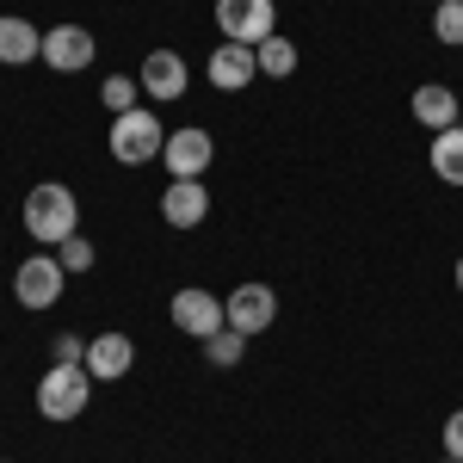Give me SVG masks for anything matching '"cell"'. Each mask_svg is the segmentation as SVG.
Masks as SVG:
<instances>
[{"label": "cell", "mask_w": 463, "mask_h": 463, "mask_svg": "<svg viewBox=\"0 0 463 463\" xmlns=\"http://www.w3.org/2000/svg\"><path fill=\"white\" fill-rule=\"evenodd\" d=\"M222 316H229V327L235 334H266L272 321H279V297H272V285H235L229 297H222Z\"/></svg>", "instance_id": "8992f818"}, {"label": "cell", "mask_w": 463, "mask_h": 463, "mask_svg": "<svg viewBox=\"0 0 463 463\" xmlns=\"http://www.w3.org/2000/svg\"><path fill=\"white\" fill-rule=\"evenodd\" d=\"M458 290H463V253H458Z\"/></svg>", "instance_id": "cb8c5ba5"}, {"label": "cell", "mask_w": 463, "mask_h": 463, "mask_svg": "<svg viewBox=\"0 0 463 463\" xmlns=\"http://www.w3.org/2000/svg\"><path fill=\"white\" fill-rule=\"evenodd\" d=\"M211 155H216L211 130H167V148H161V161H167L174 179H204Z\"/></svg>", "instance_id": "30bf717a"}, {"label": "cell", "mask_w": 463, "mask_h": 463, "mask_svg": "<svg viewBox=\"0 0 463 463\" xmlns=\"http://www.w3.org/2000/svg\"><path fill=\"white\" fill-rule=\"evenodd\" d=\"M216 32H222V43L260 50L266 37L279 32V6L272 0H216Z\"/></svg>", "instance_id": "277c9868"}, {"label": "cell", "mask_w": 463, "mask_h": 463, "mask_svg": "<svg viewBox=\"0 0 463 463\" xmlns=\"http://www.w3.org/2000/svg\"><path fill=\"white\" fill-rule=\"evenodd\" d=\"M87 402H93L87 364H50V371L37 377V414H43V420H80Z\"/></svg>", "instance_id": "3957f363"}, {"label": "cell", "mask_w": 463, "mask_h": 463, "mask_svg": "<svg viewBox=\"0 0 463 463\" xmlns=\"http://www.w3.org/2000/svg\"><path fill=\"white\" fill-rule=\"evenodd\" d=\"M241 353H248V334H235V327H216L211 340H204V358H211L216 371H235Z\"/></svg>", "instance_id": "ac0fdd59"}, {"label": "cell", "mask_w": 463, "mask_h": 463, "mask_svg": "<svg viewBox=\"0 0 463 463\" xmlns=\"http://www.w3.org/2000/svg\"><path fill=\"white\" fill-rule=\"evenodd\" d=\"M174 327H179V334H192V340L204 346V340H211L216 327H229V316H222V303H216L211 290L185 285V290L174 297Z\"/></svg>", "instance_id": "ba28073f"}, {"label": "cell", "mask_w": 463, "mask_h": 463, "mask_svg": "<svg viewBox=\"0 0 463 463\" xmlns=\"http://www.w3.org/2000/svg\"><path fill=\"white\" fill-rule=\"evenodd\" d=\"M137 93H143V80H137V74H111L106 87H99V99H106L111 118H118V111H137Z\"/></svg>", "instance_id": "d6986e66"}, {"label": "cell", "mask_w": 463, "mask_h": 463, "mask_svg": "<svg viewBox=\"0 0 463 463\" xmlns=\"http://www.w3.org/2000/svg\"><path fill=\"white\" fill-rule=\"evenodd\" d=\"M130 364H137L130 334H93V340H87V377H93V383H118V377H130Z\"/></svg>", "instance_id": "7c38bea8"}, {"label": "cell", "mask_w": 463, "mask_h": 463, "mask_svg": "<svg viewBox=\"0 0 463 463\" xmlns=\"http://www.w3.org/2000/svg\"><path fill=\"white\" fill-rule=\"evenodd\" d=\"M0 463H6V458H0Z\"/></svg>", "instance_id": "484cf974"}, {"label": "cell", "mask_w": 463, "mask_h": 463, "mask_svg": "<svg viewBox=\"0 0 463 463\" xmlns=\"http://www.w3.org/2000/svg\"><path fill=\"white\" fill-rule=\"evenodd\" d=\"M137 80H143L148 99L174 106V99H185V87H192V69H185V56H179V50H148L143 69H137Z\"/></svg>", "instance_id": "52a82bcc"}, {"label": "cell", "mask_w": 463, "mask_h": 463, "mask_svg": "<svg viewBox=\"0 0 463 463\" xmlns=\"http://www.w3.org/2000/svg\"><path fill=\"white\" fill-rule=\"evenodd\" d=\"M111 161L118 167H148V161H161V148H167V124H161V111H118L111 118Z\"/></svg>", "instance_id": "7a4b0ae2"}, {"label": "cell", "mask_w": 463, "mask_h": 463, "mask_svg": "<svg viewBox=\"0 0 463 463\" xmlns=\"http://www.w3.org/2000/svg\"><path fill=\"white\" fill-rule=\"evenodd\" d=\"M93 50H99V43H93L87 25H50V32H43V62L56 74H80L93 62Z\"/></svg>", "instance_id": "9c48e42d"}, {"label": "cell", "mask_w": 463, "mask_h": 463, "mask_svg": "<svg viewBox=\"0 0 463 463\" xmlns=\"http://www.w3.org/2000/svg\"><path fill=\"white\" fill-rule=\"evenodd\" d=\"M56 260H62V272H87L99 253H93V241H87V235H69V241L56 248Z\"/></svg>", "instance_id": "44dd1931"}, {"label": "cell", "mask_w": 463, "mask_h": 463, "mask_svg": "<svg viewBox=\"0 0 463 463\" xmlns=\"http://www.w3.org/2000/svg\"><path fill=\"white\" fill-rule=\"evenodd\" d=\"M253 50L248 43H216L211 50V87L216 93H241V87H253Z\"/></svg>", "instance_id": "4fadbf2b"}, {"label": "cell", "mask_w": 463, "mask_h": 463, "mask_svg": "<svg viewBox=\"0 0 463 463\" xmlns=\"http://www.w3.org/2000/svg\"><path fill=\"white\" fill-rule=\"evenodd\" d=\"M50 364H87V340L80 334H56L50 340Z\"/></svg>", "instance_id": "7402d4cb"}, {"label": "cell", "mask_w": 463, "mask_h": 463, "mask_svg": "<svg viewBox=\"0 0 463 463\" xmlns=\"http://www.w3.org/2000/svg\"><path fill=\"white\" fill-rule=\"evenodd\" d=\"M62 285H69V272H62L56 253H32V260H19V272H13L19 309H50V303L62 297Z\"/></svg>", "instance_id": "5b68a950"}, {"label": "cell", "mask_w": 463, "mask_h": 463, "mask_svg": "<svg viewBox=\"0 0 463 463\" xmlns=\"http://www.w3.org/2000/svg\"><path fill=\"white\" fill-rule=\"evenodd\" d=\"M25 235L43 241V248H62L69 235H80V198H74L62 179H37L25 192Z\"/></svg>", "instance_id": "6da1fadb"}, {"label": "cell", "mask_w": 463, "mask_h": 463, "mask_svg": "<svg viewBox=\"0 0 463 463\" xmlns=\"http://www.w3.org/2000/svg\"><path fill=\"white\" fill-rule=\"evenodd\" d=\"M414 124H427V130H451V124H463L458 118V87H445V80L414 87Z\"/></svg>", "instance_id": "9a60e30c"}, {"label": "cell", "mask_w": 463, "mask_h": 463, "mask_svg": "<svg viewBox=\"0 0 463 463\" xmlns=\"http://www.w3.org/2000/svg\"><path fill=\"white\" fill-rule=\"evenodd\" d=\"M432 37L451 43V50H463V0H439V13H432Z\"/></svg>", "instance_id": "ffe728a7"}, {"label": "cell", "mask_w": 463, "mask_h": 463, "mask_svg": "<svg viewBox=\"0 0 463 463\" xmlns=\"http://www.w3.org/2000/svg\"><path fill=\"white\" fill-rule=\"evenodd\" d=\"M439 463H458V458H439Z\"/></svg>", "instance_id": "d4e9b609"}, {"label": "cell", "mask_w": 463, "mask_h": 463, "mask_svg": "<svg viewBox=\"0 0 463 463\" xmlns=\"http://www.w3.org/2000/svg\"><path fill=\"white\" fill-rule=\"evenodd\" d=\"M161 216H167V229H198L211 216V185L204 179H174L161 192Z\"/></svg>", "instance_id": "8fae6325"}, {"label": "cell", "mask_w": 463, "mask_h": 463, "mask_svg": "<svg viewBox=\"0 0 463 463\" xmlns=\"http://www.w3.org/2000/svg\"><path fill=\"white\" fill-rule=\"evenodd\" d=\"M432 174L445 179V185H463V124H451V130H432Z\"/></svg>", "instance_id": "2e32d148"}, {"label": "cell", "mask_w": 463, "mask_h": 463, "mask_svg": "<svg viewBox=\"0 0 463 463\" xmlns=\"http://www.w3.org/2000/svg\"><path fill=\"white\" fill-rule=\"evenodd\" d=\"M445 458H458V463H463V408L451 414V420H445Z\"/></svg>", "instance_id": "603a6c76"}, {"label": "cell", "mask_w": 463, "mask_h": 463, "mask_svg": "<svg viewBox=\"0 0 463 463\" xmlns=\"http://www.w3.org/2000/svg\"><path fill=\"white\" fill-rule=\"evenodd\" d=\"M253 69L266 74V80H290V74H297V43L272 32L266 43H260V50H253Z\"/></svg>", "instance_id": "e0dca14e"}, {"label": "cell", "mask_w": 463, "mask_h": 463, "mask_svg": "<svg viewBox=\"0 0 463 463\" xmlns=\"http://www.w3.org/2000/svg\"><path fill=\"white\" fill-rule=\"evenodd\" d=\"M43 56V32H37L32 19H19V13H0V62L6 69H25Z\"/></svg>", "instance_id": "5bb4252c"}]
</instances>
